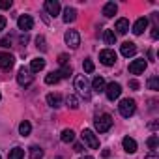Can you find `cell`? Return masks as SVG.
Listing matches in <instances>:
<instances>
[{"instance_id": "obj_14", "label": "cell", "mask_w": 159, "mask_h": 159, "mask_svg": "<svg viewBox=\"0 0 159 159\" xmlns=\"http://www.w3.org/2000/svg\"><path fill=\"white\" fill-rule=\"evenodd\" d=\"M146 28H148V19H146V17H140V19L133 25V34H135V36H140Z\"/></svg>"}, {"instance_id": "obj_18", "label": "cell", "mask_w": 159, "mask_h": 159, "mask_svg": "<svg viewBox=\"0 0 159 159\" xmlns=\"http://www.w3.org/2000/svg\"><path fill=\"white\" fill-rule=\"evenodd\" d=\"M45 67V60L43 58H34L30 62V73H39Z\"/></svg>"}, {"instance_id": "obj_25", "label": "cell", "mask_w": 159, "mask_h": 159, "mask_svg": "<svg viewBox=\"0 0 159 159\" xmlns=\"http://www.w3.org/2000/svg\"><path fill=\"white\" fill-rule=\"evenodd\" d=\"M30 131H32V125H30V122H28V120H25V122H21V124H19V133H21L23 137L30 135Z\"/></svg>"}, {"instance_id": "obj_21", "label": "cell", "mask_w": 159, "mask_h": 159, "mask_svg": "<svg viewBox=\"0 0 159 159\" xmlns=\"http://www.w3.org/2000/svg\"><path fill=\"white\" fill-rule=\"evenodd\" d=\"M47 105L52 107V109H58V107L62 105V98H60L58 94H49V96H47Z\"/></svg>"}, {"instance_id": "obj_35", "label": "cell", "mask_w": 159, "mask_h": 159, "mask_svg": "<svg viewBox=\"0 0 159 159\" xmlns=\"http://www.w3.org/2000/svg\"><path fill=\"white\" fill-rule=\"evenodd\" d=\"M0 47H11V38H2L0 39Z\"/></svg>"}, {"instance_id": "obj_5", "label": "cell", "mask_w": 159, "mask_h": 159, "mask_svg": "<svg viewBox=\"0 0 159 159\" xmlns=\"http://www.w3.org/2000/svg\"><path fill=\"white\" fill-rule=\"evenodd\" d=\"M81 137H83V140H84L90 148H94V150H98V148H99V139L96 137V133H94L92 129H83Z\"/></svg>"}, {"instance_id": "obj_32", "label": "cell", "mask_w": 159, "mask_h": 159, "mask_svg": "<svg viewBox=\"0 0 159 159\" xmlns=\"http://www.w3.org/2000/svg\"><path fill=\"white\" fill-rule=\"evenodd\" d=\"M83 67H84V73H94V62H92L90 58H86V60H84Z\"/></svg>"}, {"instance_id": "obj_1", "label": "cell", "mask_w": 159, "mask_h": 159, "mask_svg": "<svg viewBox=\"0 0 159 159\" xmlns=\"http://www.w3.org/2000/svg\"><path fill=\"white\" fill-rule=\"evenodd\" d=\"M118 111H120V114H122L124 118L133 116V114H135V111H137V103H135V99H129V98L122 99V101H120V105H118Z\"/></svg>"}, {"instance_id": "obj_12", "label": "cell", "mask_w": 159, "mask_h": 159, "mask_svg": "<svg viewBox=\"0 0 159 159\" xmlns=\"http://www.w3.org/2000/svg\"><path fill=\"white\" fill-rule=\"evenodd\" d=\"M15 64V58L10 52H0V69H10Z\"/></svg>"}, {"instance_id": "obj_42", "label": "cell", "mask_w": 159, "mask_h": 159, "mask_svg": "<svg viewBox=\"0 0 159 159\" xmlns=\"http://www.w3.org/2000/svg\"><path fill=\"white\" fill-rule=\"evenodd\" d=\"M81 159H94V157H92V155H83Z\"/></svg>"}, {"instance_id": "obj_31", "label": "cell", "mask_w": 159, "mask_h": 159, "mask_svg": "<svg viewBox=\"0 0 159 159\" xmlns=\"http://www.w3.org/2000/svg\"><path fill=\"white\" fill-rule=\"evenodd\" d=\"M146 144H148V148H150V150H155V148H157V144H159V139H157V135H152V137L146 140Z\"/></svg>"}, {"instance_id": "obj_33", "label": "cell", "mask_w": 159, "mask_h": 159, "mask_svg": "<svg viewBox=\"0 0 159 159\" xmlns=\"http://www.w3.org/2000/svg\"><path fill=\"white\" fill-rule=\"evenodd\" d=\"M36 45H38V49L47 51V45H45V38H43V36H38V38H36Z\"/></svg>"}, {"instance_id": "obj_8", "label": "cell", "mask_w": 159, "mask_h": 159, "mask_svg": "<svg viewBox=\"0 0 159 159\" xmlns=\"http://www.w3.org/2000/svg\"><path fill=\"white\" fill-rule=\"evenodd\" d=\"M64 39H66V43H67L71 49H77L79 45H81V36H79L77 30H67L66 36H64Z\"/></svg>"}, {"instance_id": "obj_23", "label": "cell", "mask_w": 159, "mask_h": 159, "mask_svg": "<svg viewBox=\"0 0 159 159\" xmlns=\"http://www.w3.org/2000/svg\"><path fill=\"white\" fill-rule=\"evenodd\" d=\"M60 139H62V142L69 144V142H73V140H75V131H73V129H64V131H62V135H60Z\"/></svg>"}, {"instance_id": "obj_28", "label": "cell", "mask_w": 159, "mask_h": 159, "mask_svg": "<svg viewBox=\"0 0 159 159\" xmlns=\"http://www.w3.org/2000/svg\"><path fill=\"white\" fill-rule=\"evenodd\" d=\"M30 157H32V159H41V157H43V150H41L39 146H32V148H30Z\"/></svg>"}, {"instance_id": "obj_40", "label": "cell", "mask_w": 159, "mask_h": 159, "mask_svg": "<svg viewBox=\"0 0 159 159\" xmlns=\"http://www.w3.org/2000/svg\"><path fill=\"white\" fill-rule=\"evenodd\" d=\"M129 86H131L133 90H139V83H137V81H129Z\"/></svg>"}, {"instance_id": "obj_45", "label": "cell", "mask_w": 159, "mask_h": 159, "mask_svg": "<svg viewBox=\"0 0 159 159\" xmlns=\"http://www.w3.org/2000/svg\"><path fill=\"white\" fill-rule=\"evenodd\" d=\"M0 159H2V157H0Z\"/></svg>"}, {"instance_id": "obj_20", "label": "cell", "mask_w": 159, "mask_h": 159, "mask_svg": "<svg viewBox=\"0 0 159 159\" xmlns=\"http://www.w3.org/2000/svg\"><path fill=\"white\" fill-rule=\"evenodd\" d=\"M77 19V10L75 8H64V23H73Z\"/></svg>"}, {"instance_id": "obj_34", "label": "cell", "mask_w": 159, "mask_h": 159, "mask_svg": "<svg viewBox=\"0 0 159 159\" xmlns=\"http://www.w3.org/2000/svg\"><path fill=\"white\" fill-rule=\"evenodd\" d=\"M11 8V0H0V10H10Z\"/></svg>"}, {"instance_id": "obj_7", "label": "cell", "mask_w": 159, "mask_h": 159, "mask_svg": "<svg viewBox=\"0 0 159 159\" xmlns=\"http://www.w3.org/2000/svg\"><path fill=\"white\" fill-rule=\"evenodd\" d=\"M105 94H107V98H109L111 101H114V99L120 98V94H122V86H120L118 83H109V84L105 86Z\"/></svg>"}, {"instance_id": "obj_13", "label": "cell", "mask_w": 159, "mask_h": 159, "mask_svg": "<svg viewBox=\"0 0 159 159\" xmlns=\"http://www.w3.org/2000/svg\"><path fill=\"white\" fill-rule=\"evenodd\" d=\"M120 51H122V54H124L125 58H129V56H135V52H137V45H135L133 41H125V43L120 45Z\"/></svg>"}, {"instance_id": "obj_19", "label": "cell", "mask_w": 159, "mask_h": 159, "mask_svg": "<svg viewBox=\"0 0 159 159\" xmlns=\"http://www.w3.org/2000/svg\"><path fill=\"white\" fill-rule=\"evenodd\" d=\"M92 90L94 92H105V79L103 77H96L94 81H92Z\"/></svg>"}, {"instance_id": "obj_41", "label": "cell", "mask_w": 159, "mask_h": 159, "mask_svg": "<svg viewBox=\"0 0 159 159\" xmlns=\"http://www.w3.org/2000/svg\"><path fill=\"white\" fill-rule=\"evenodd\" d=\"M75 152H83V146L81 144H75Z\"/></svg>"}, {"instance_id": "obj_36", "label": "cell", "mask_w": 159, "mask_h": 159, "mask_svg": "<svg viewBox=\"0 0 159 159\" xmlns=\"http://www.w3.org/2000/svg\"><path fill=\"white\" fill-rule=\"evenodd\" d=\"M58 62H60V66H67V54H60Z\"/></svg>"}, {"instance_id": "obj_15", "label": "cell", "mask_w": 159, "mask_h": 159, "mask_svg": "<svg viewBox=\"0 0 159 159\" xmlns=\"http://www.w3.org/2000/svg\"><path fill=\"white\" fill-rule=\"evenodd\" d=\"M114 30H116V34H122V36H124V34H127V30H129V21H127V19H124V17H122V19H118V21H116Z\"/></svg>"}, {"instance_id": "obj_26", "label": "cell", "mask_w": 159, "mask_h": 159, "mask_svg": "<svg viewBox=\"0 0 159 159\" xmlns=\"http://www.w3.org/2000/svg\"><path fill=\"white\" fill-rule=\"evenodd\" d=\"M45 83H47V84H56V83H60V75H58V71H51V73L45 77Z\"/></svg>"}, {"instance_id": "obj_29", "label": "cell", "mask_w": 159, "mask_h": 159, "mask_svg": "<svg viewBox=\"0 0 159 159\" xmlns=\"http://www.w3.org/2000/svg\"><path fill=\"white\" fill-rule=\"evenodd\" d=\"M148 88L153 90V92L159 90V77H150V79H148Z\"/></svg>"}, {"instance_id": "obj_43", "label": "cell", "mask_w": 159, "mask_h": 159, "mask_svg": "<svg viewBox=\"0 0 159 159\" xmlns=\"http://www.w3.org/2000/svg\"><path fill=\"white\" fill-rule=\"evenodd\" d=\"M54 159H62V157H54Z\"/></svg>"}, {"instance_id": "obj_24", "label": "cell", "mask_w": 159, "mask_h": 159, "mask_svg": "<svg viewBox=\"0 0 159 159\" xmlns=\"http://www.w3.org/2000/svg\"><path fill=\"white\" fill-rule=\"evenodd\" d=\"M23 157H25V150L19 148V146H15V148L10 150V153H8V159H23Z\"/></svg>"}, {"instance_id": "obj_3", "label": "cell", "mask_w": 159, "mask_h": 159, "mask_svg": "<svg viewBox=\"0 0 159 159\" xmlns=\"http://www.w3.org/2000/svg\"><path fill=\"white\" fill-rule=\"evenodd\" d=\"M94 125H96V129H98L99 133H107V131L112 127V116H111V114H101V116L96 118Z\"/></svg>"}, {"instance_id": "obj_44", "label": "cell", "mask_w": 159, "mask_h": 159, "mask_svg": "<svg viewBox=\"0 0 159 159\" xmlns=\"http://www.w3.org/2000/svg\"><path fill=\"white\" fill-rule=\"evenodd\" d=\"M0 99H2V96H0Z\"/></svg>"}, {"instance_id": "obj_2", "label": "cell", "mask_w": 159, "mask_h": 159, "mask_svg": "<svg viewBox=\"0 0 159 159\" xmlns=\"http://www.w3.org/2000/svg\"><path fill=\"white\" fill-rule=\"evenodd\" d=\"M75 90H79V94L84 96V99H90V86L86 81V75H77L75 77Z\"/></svg>"}, {"instance_id": "obj_22", "label": "cell", "mask_w": 159, "mask_h": 159, "mask_svg": "<svg viewBox=\"0 0 159 159\" xmlns=\"http://www.w3.org/2000/svg\"><path fill=\"white\" fill-rule=\"evenodd\" d=\"M103 41H105V45H114V43H116V34H114V30H105V32H103Z\"/></svg>"}, {"instance_id": "obj_11", "label": "cell", "mask_w": 159, "mask_h": 159, "mask_svg": "<svg viewBox=\"0 0 159 159\" xmlns=\"http://www.w3.org/2000/svg\"><path fill=\"white\" fill-rule=\"evenodd\" d=\"M43 8H45V11H47L49 15H52V17H56V15L60 13V2H58V0H45Z\"/></svg>"}, {"instance_id": "obj_9", "label": "cell", "mask_w": 159, "mask_h": 159, "mask_svg": "<svg viewBox=\"0 0 159 159\" xmlns=\"http://www.w3.org/2000/svg\"><path fill=\"white\" fill-rule=\"evenodd\" d=\"M17 26H19V30H23V32L32 30V26H34V19H32V15H21V17L17 19Z\"/></svg>"}, {"instance_id": "obj_4", "label": "cell", "mask_w": 159, "mask_h": 159, "mask_svg": "<svg viewBox=\"0 0 159 159\" xmlns=\"http://www.w3.org/2000/svg\"><path fill=\"white\" fill-rule=\"evenodd\" d=\"M116 52L112 51V49H103L101 52H99V62L103 64V66H114L116 64Z\"/></svg>"}, {"instance_id": "obj_27", "label": "cell", "mask_w": 159, "mask_h": 159, "mask_svg": "<svg viewBox=\"0 0 159 159\" xmlns=\"http://www.w3.org/2000/svg\"><path fill=\"white\" fill-rule=\"evenodd\" d=\"M66 105H67L69 109L77 111V109H79V99H77L75 96H67V98H66Z\"/></svg>"}, {"instance_id": "obj_17", "label": "cell", "mask_w": 159, "mask_h": 159, "mask_svg": "<svg viewBox=\"0 0 159 159\" xmlns=\"http://www.w3.org/2000/svg\"><path fill=\"white\" fill-rule=\"evenodd\" d=\"M116 11H118V6H116L114 2H107V4L103 6V15H105L107 19L114 17V15H116Z\"/></svg>"}, {"instance_id": "obj_37", "label": "cell", "mask_w": 159, "mask_h": 159, "mask_svg": "<svg viewBox=\"0 0 159 159\" xmlns=\"http://www.w3.org/2000/svg\"><path fill=\"white\" fill-rule=\"evenodd\" d=\"M146 159H159V157H157V150H152V152L146 155Z\"/></svg>"}, {"instance_id": "obj_6", "label": "cell", "mask_w": 159, "mask_h": 159, "mask_svg": "<svg viewBox=\"0 0 159 159\" xmlns=\"http://www.w3.org/2000/svg\"><path fill=\"white\" fill-rule=\"evenodd\" d=\"M32 81H34V75L30 73V69L21 67V69H19V73H17V83H19L21 86H30V84H32Z\"/></svg>"}, {"instance_id": "obj_38", "label": "cell", "mask_w": 159, "mask_h": 159, "mask_svg": "<svg viewBox=\"0 0 159 159\" xmlns=\"http://www.w3.org/2000/svg\"><path fill=\"white\" fill-rule=\"evenodd\" d=\"M6 28V17L4 15H0V32H2Z\"/></svg>"}, {"instance_id": "obj_30", "label": "cell", "mask_w": 159, "mask_h": 159, "mask_svg": "<svg viewBox=\"0 0 159 159\" xmlns=\"http://www.w3.org/2000/svg\"><path fill=\"white\" fill-rule=\"evenodd\" d=\"M71 66H62V69L58 71V75H60V79H67V77H71Z\"/></svg>"}, {"instance_id": "obj_10", "label": "cell", "mask_w": 159, "mask_h": 159, "mask_svg": "<svg viewBox=\"0 0 159 159\" xmlns=\"http://www.w3.org/2000/svg\"><path fill=\"white\" fill-rule=\"evenodd\" d=\"M144 69H146V60L144 58H137L129 64V73H133V75H140Z\"/></svg>"}, {"instance_id": "obj_16", "label": "cell", "mask_w": 159, "mask_h": 159, "mask_svg": "<svg viewBox=\"0 0 159 159\" xmlns=\"http://www.w3.org/2000/svg\"><path fill=\"white\" fill-rule=\"evenodd\" d=\"M122 144H124V150H125L127 153H135V152H137V142H135V139H131V137H124Z\"/></svg>"}, {"instance_id": "obj_39", "label": "cell", "mask_w": 159, "mask_h": 159, "mask_svg": "<svg viewBox=\"0 0 159 159\" xmlns=\"http://www.w3.org/2000/svg\"><path fill=\"white\" fill-rule=\"evenodd\" d=\"M152 38H153V39H157V38H159V32H157V26H153V28H152Z\"/></svg>"}]
</instances>
